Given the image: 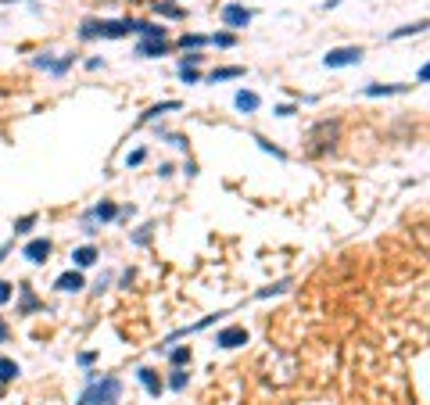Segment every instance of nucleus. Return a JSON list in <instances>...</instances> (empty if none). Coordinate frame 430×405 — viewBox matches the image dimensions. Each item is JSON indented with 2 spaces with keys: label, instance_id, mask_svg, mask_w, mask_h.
<instances>
[{
  "label": "nucleus",
  "instance_id": "4468645a",
  "mask_svg": "<svg viewBox=\"0 0 430 405\" xmlns=\"http://www.w3.org/2000/svg\"><path fill=\"white\" fill-rule=\"evenodd\" d=\"M169 40H140L137 44V58H165L169 54Z\"/></svg>",
  "mask_w": 430,
  "mask_h": 405
},
{
  "label": "nucleus",
  "instance_id": "412c9836",
  "mask_svg": "<svg viewBox=\"0 0 430 405\" xmlns=\"http://www.w3.org/2000/svg\"><path fill=\"white\" fill-rule=\"evenodd\" d=\"M22 377V366L15 359H8V355H0V388H4V384H11V380H18Z\"/></svg>",
  "mask_w": 430,
  "mask_h": 405
},
{
  "label": "nucleus",
  "instance_id": "20e7f679",
  "mask_svg": "<svg viewBox=\"0 0 430 405\" xmlns=\"http://www.w3.org/2000/svg\"><path fill=\"white\" fill-rule=\"evenodd\" d=\"M366 58L362 47H330L327 54H322V69H348V65H359V61Z\"/></svg>",
  "mask_w": 430,
  "mask_h": 405
},
{
  "label": "nucleus",
  "instance_id": "a211bd4d",
  "mask_svg": "<svg viewBox=\"0 0 430 405\" xmlns=\"http://www.w3.org/2000/svg\"><path fill=\"white\" fill-rule=\"evenodd\" d=\"M180 108H183L180 101H162V104H155V108H147V112L140 115V122H137V126H147V122H155L158 115H165V112H180Z\"/></svg>",
  "mask_w": 430,
  "mask_h": 405
},
{
  "label": "nucleus",
  "instance_id": "bb28decb",
  "mask_svg": "<svg viewBox=\"0 0 430 405\" xmlns=\"http://www.w3.org/2000/svg\"><path fill=\"white\" fill-rule=\"evenodd\" d=\"M208 44L219 47V51H230V47H237V33H212Z\"/></svg>",
  "mask_w": 430,
  "mask_h": 405
},
{
  "label": "nucleus",
  "instance_id": "58836bf2",
  "mask_svg": "<svg viewBox=\"0 0 430 405\" xmlns=\"http://www.w3.org/2000/svg\"><path fill=\"white\" fill-rule=\"evenodd\" d=\"M86 69H90V72H97V69H104V58H86Z\"/></svg>",
  "mask_w": 430,
  "mask_h": 405
},
{
  "label": "nucleus",
  "instance_id": "2f4dec72",
  "mask_svg": "<svg viewBox=\"0 0 430 405\" xmlns=\"http://www.w3.org/2000/svg\"><path fill=\"white\" fill-rule=\"evenodd\" d=\"M255 144H258V147H262V151H266V155H273V158H280V162H284V158H287V151H284V147H276V144H269L266 137H258V133H255Z\"/></svg>",
  "mask_w": 430,
  "mask_h": 405
},
{
  "label": "nucleus",
  "instance_id": "f257e3e1",
  "mask_svg": "<svg viewBox=\"0 0 430 405\" xmlns=\"http://www.w3.org/2000/svg\"><path fill=\"white\" fill-rule=\"evenodd\" d=\"M122 402V380L112 373H86V388L76 405H119Z\"/></svg>",
  "mask_w": 430,
  "mask_h": 405
},
{
  "label": "nucleus",
  "instance_id": "f8f14e48",
  "mask_svg": "<svg viewBox=\"0 0 430 405\" xmlns=\"http://www.w3.org/2000/svg\"><path fill=\"white\" fill-rule=\"evenodd\" d=\"M233 108L241 112V115H255L258 108H262V97H258L255 90H237V97H233Z\"/></svg>",
  "mask_w": 430,
  "mask_h": 405
},
{
  "label": "nucleus",
  "instance_id": "7c9ffc66",
  "mask_svg": "<svg viewBox=\"0 0 430 405\" xmlns=\"http://www.w3.org/2000/svg\"><path fill=\"white\" fill-rule=\"evenodd\" d=\"M291 291V280H280V284H273V287H266V291H258L255 298L258 302H266V298H276V294H287Z\"/></svg>",
  "mask_w": 430,
  "mask_h": 405
},
{
  "label": "nucleus",
  "instance_id": "0eeeda50",
  "mask_svg": "<svg viewBox=\"0 0 430 405\" xmlns=\"http://www.w3.org/2000/svg\"><path fill=\"white\" fill-rule=\"evenodd\" d=\"M248 341H251V337H248L244 327H223L219 334H215V345L226 348V352H230V348H244Z\"/></svg>",
  "mask_w": 430,
  "mask_h": 405
},
{
  "label": "nucleus",
  "instance_id": "4c0bfd02",
  "mask_svg": "<svg viewBox=\"0 0 430 405\" xmlns=\"http://www.w3.org/2000/svg\"><path fill=\"white\" fill-rule=\"evenodd\" d=\"M94 362H97V352H83L79 355V366H94Z\"/></svg>",
  "mask_w": 430,
  "mask_h": 405
},
{
  "label": "nucleus",
  "instance_id": "1a4fd4ad",
  "mask_svg": "<svg viewBox=\"0 0 430 405\" xmlns=\"http://www.w3.org/2000/svg\"><path fill=\"white\" fill-rule=\"evenodd\" d=\"M137 380L144 384V391H147L150 398H162V391H165V380L158 377V370H150V366H140V370H137Z\"/></svg>",
  "mask_w": 430,
  "mask_h": 405
},
{
  "label": "nucleus",
  "instance_id": "aec40b11",
  "mask_svg": "<svg viewBox=\"0 0 430 405\" xmlns=\"http://www.w3.org/2000/svg\"><path fill=\"white\" fill-rule=\"evenodd\" d=\"M165 352H169V366H190V359H194L190 345H169Z\"/></svg>",
  "mask_w": 430,
  "mask_h": 405
},
{
  "label": "nucleus",
  "instance_id": "f03ea898",
  "mask_svg": "<svg viewBox=\"0 0 430 405\" xmlns=\"http://www.w3.org/2000/svg\"><path fill=\"white\" fill-rule=\"evenodd\" d=\"M337 140H341V122L337 119H322V122H316L312 126V133H309V155H330L334 147H337Z\"/></svg>",
  "mask_w": 430,
  "mask_h": 405
},
{
  "label": "nucleus",
  "instance_id": "ea45409f",
  "mask_svg": "<svg viewBox=\"0 0 430 405\" xmlns=\"http://www.w3.org/2000/svg\"><path fill=\"white\" fill-rule=\"evenodd\" d=\"M416 79H420V83H427V79H430V65H420V72H416Z\"/></svg>",
  "mask_w": 430,
  "mask_h": 405
},
{
  "label": "nucleus",
  "instance_id": "39448f33",
  "mask_svg": "<svg viewBox=\"0 0 430 405\" xmlns=\"http://www.w3.org/2000/svg\"><path fill=\"white\" fill-rule=\"evenodd\" d=\"M219 18H223V26H226L230 33H241V29H248V26H251L255 11H251V8H244V4H223Z\"/></svg>",
  "mask_w": 430,
  "mask_h": 405
},
{
  "label": "nucleus",
  "instance_id": "473e14b6",
  "mask_svg": "<svg viewBox=\"0 0 430 405\" xmlns=\"http://www.w3.org/2000/svg\"><path fill=\"white\" fill-rule=\"evenodd\" d=\"M158 137L165 140V144H172V147H176V151H187V137H180V133H169V130H158Z\"/></svg>",
  "mask_w": 430,
  "mask_h": 405
},
{
  "label": "nucleus",
  "instance_id": "393cba45",
  "mask_svg": "<svg viewBox=\"0 0 430 405\" xmlns=\"http://www.w3.org/2000/svg\"><path fill=\"white\" fill-rule=\"evenodd\" d=\"M187 384H190L187 366H172V373H169V388H172V391H187Z\"/></svg>",
  "mask_w": 430,
  "mask_h": 405
},
{
  "label": "nucleus",
  "instance_id": "f704fd0d",
  "mask_svg": "<svg viewBox=\"0 0 430 405\" xmlns=\"http://www.w3.org/2000/svg\"><path fill=\"white\" fill-rule=\"evenodd\" d=\"M11 298H15V287H11L8 280H0V305H8Z\"/></svg>",
  "mask_w": 430,
  "mask_h": 405
},
{
  "label": "nucleus",
  "instance_id": "dca6fc26",
  "mask_svg": "<svg viewBox=\"0 0 430 405\" xmlns=\"http://www.w3.org/2000/svg\"><path fill=\"white\" fill-rule=\"evenodd\" d=\"M97 259H101V251H97L94 244H83V248L72 251V266H76V269H90Z\"/></svg>",
  "mask_w": 430,
  "mask_h": 405
},
{
  "label": "nucleus",
  "instance_id": "6ab92c4d",
  "mask_svg": "<svg viewBox=\"0 0 430 405\" xmlns=\"http://www.w3.org/2000/svg\"><path fill=\"white\" fill-rule=\"evenodd\" d=\"M133 33H137L140 40H165V29H162V22H147V18H144V22L137 18Z\"/></svg>",
  "mask_w": 430,
  "mask_h": 405
},
{
  "label": "nucleus",
  "instance_id": "9d476101",
  "mask_svg": "<svg viewBox=\"0 0 430 405\" xmlns=\"http://www.w3.org/2000/svg\"><path fill=\"white\" fill-rule=\"evenodd\" d=\"M83 287H86L83 269H69V273H61L58 280H54V291H61V294H79Z\"/></svg>",
  "mask_w": 430,
  "mask_h": 405
},
{
  "label": "nucleus",
  "instance_id": "72a5a7b5",
  "mask_svg": "<svg viewBox=\"0 0 430 405\" xmlns=\"http://www.w3.org/2000/svg\"><path fill=\"white\" fill-rule=\"evenodd\" d=\"M144 162H147V147H137V151L126 155V169H137V165H144Z\"/></svg>",
  "mask_w": 430,
  "mask_h": 405
},
{
  "label": "nucleus",
  "instance_id": "ddd939ff",
  "mask_svg": "<svg viewBox=\"0 0 430 405\" xmlns=\"http://www.w3.org/2000/svg\"><path fill=\"white\" fill-rule=\"evenodd\" d=\"M18 298H22V302H18V316H33V312L43 309V302L36 298V291H33L29 284H22V287H18Z\"/></svg>",
  "mask_w": 430,
  "mask_h": 405
},
{
  "label": "nucleus",
  "instance_id": "e433bc0d",
  "mask_svg": "<svg viewBox=\"0 0 430 405\" xmlns=\"http://www.w3.org/2000/svg\"><path fill=\"white\" fill-rule=\"evenodd\" d=\"M183 54H187V58H180V61H183V65H194V69H198L201 61H205V58H201L198 51H183Z\"/></svg>",
  "mask_w": 430,
  "mask_h": 405
},
{
  "label": "nucleus",
  "instance_id": "423d86ee",
  "mask_svg": "<svg viewBox=\"0 0 430 405\" xmlns=\"http://www.w3.org/2000/svg\"><path fill=\"white\" fill-rule=\"evenodd\" d=\"M51 251H54V244L47 237H36V241H29L26 248H22V259L33 262V266H43V262L51 259Z\"/></svg>",
  "mask_w": 430,
  "mask_h": 405
},
{
  "label": "nucleus",
  "instance_id": "c9c22d12",
  "mask_svg": "<svg viewBox=\"0 0 430 405\" xmlns=\"http://www.w3.org/2000/svg\"><path fill=\"white\" fill-rule=\"evenodd\" d=\"M273 115H280V119H291V115H298V108H294V104H276V108H273Z\"/></svg>",
  "mask_w": 430,
  "mask_h": 405
},
{
  "label": "nucleus",
  "instance_id": "cd10ccee",
  "mask_svg": "<svg viewBox=\"0 0 430 405\" xmlns=\"http://www.w3.org/2000/svg\"><path fill=\"white\" fill-rule=\"evenodd\" d=\"M36 223H40V216H36V212H29V216L15 219V233H18V237H26V233H33V230H36Z\"/></svg>",
  "mask_w": 430,
  "mask_h": 405
},
{
  "label": "nucleus",
  "instance_id": "a19ab883",
  "mask_svg": "<svg viewBox=\"0 0 430 405\" xmlns=\"http://www.w3.org/2000/svg\"><path fill=\"white\" fill-rule=\"evenodd\" d=\"M11 251H15V244H0V262H4V259H8Z\"/></svg>",
  "mask_w": 430,
  "mask_h": 405
},
{
  "label": "nucleus",
  "instance_id": "6e6552de",
  "mask_svg": "<svg viewBox=\"0 0 430 405\" xmlns=\"http://www.w3.org/2000/svg\"><path fill=\"white\" fill-rule=\"evenodd\" d=\"M133 26H137V18H104L101 40H122V36L133 33Z\"/></svg>",
  "mask_w": 430,
  "mask_h": 405
},
{
  "label": "nucleus",
  "instance_id": "b1692460",
  "mask_svg": "<svg viewBox=\"0 0 430 405\" xmlns=\"http://www.w3.org/2000/svg\"><path fill=\"white\" fill-rule=\"evenodd\" d=\"M72 69H76V54H61L58 61H51L47 72H51V76H69Z\"/></svg>",
  "mask_w": 430,
  "mask_h": 405
},
{
  "label": "nucleus",
  "instance_id": "c756f323",
  "mask_svg": "<svg viewBox=\"0 0 430 405\" xmlns=\"http://www.w3.org/2000/svg\"><path fill=\"white\" fill-rule=\"evenodd\" d=\"M176 76H180V79L187 83V87H194V83H201V72L194 69V65H183V61L176 65Z\"/></svg>",
  "mask_w": 430,
  "mask_h": 405
},
{
  "label": "nucleus",
  "instance_id": "f3484780",
  "mask_svg": "<svg viewBox=\"0 0 430 405\" xmlns=\"http://www.w3.org/2000/svg\"><path fill=\"white\" fill-rule=\"evenodd\" d=\"M244 76H248L244 65H230V69H212L208 72V83L215 87V83H230V79H244Z\"/></svg>",
  "mask_w": 430,
  "mask_h": 405
},
{
  "label": "nucleus",
  "instance_id": "9b49d317",
  "mask_svg": "<svg viewBox=\"0 0 430 405\" xmlns=\"http://www.w3.org/2000/svg\"><path fill=\"white\" fill-rule=\"evenodd\" d=\"M413 87H405V83H370V87H362L366 97H398V94H409Z\"/></svg>",
  "mask_w": 430,
  "mask_h": 405
},
{
  "label": "nucleus",
  "instance_id": "7ed1b4c3",
  "mask_svg": "<svg viewBox=\"0 0 430 405\" xmlns=\"http://www.w3.org/2000/svg\"><path fill=\"white\" fill-rule=\"evenodd\" d=\"M115 219H119V205H115V201H97L94 208H86V212H83L79 230L94 237V233H97L104 223H115Z\"/></svg>",
  "mask_w": 430,
  "mask_h": 405
},
{
  "label": "nucleus",
  "instance_id": "2eb2a0df",
  "mask_svg": "<svg viewBox=\"0 0 430 405\" xmlns=\"http://www.w3.org/2000/svg\"><path fill=\"white\" fill-rule=\"evenodd\" d=\"M155 15L169 18V22H183V18H187V11L176 4V0H155Z\"/></svg>",
  "mask_w": 430,
  "mask_h": 405
},
{
  "label": "nucleus",
  "instance_id": "5701e85b",
  "mask_svg": "<svg viewBox=\"0 0 430 405\" xmlns=\"http://www.w3.org/2000/svg\"><path fill=\"white\" fill-rule=\"evenodd\" d=\"M201 47H208V36H201V33H183L180 36V51H201Z\"/></svg>",
  "mask_w": 430,
  "mask_h": 405
},
{
  "label": "nucleus",
  "instance_id": "a878e982",
  "mask_svg": "<svg viewBox=\"0 0 430 405\" xmlns=\"http://www.w3.org/2000/svg\"><path fill=\"white\" fill-rule=\"evenodd\" d=\"M420 33H427V18H420V22H413V26H402V29H395L387 40H405V36H420Z\"/></svg>",
  "mask_w": 430,
  "mask_h": 405
},
{
  "label": "nucleus",
  "instance_id": "4be33fe9",
  "mask_svg": "<svg viewBox=\"0 0 430 405\" xmlns=\"http://www.w3.org/2000/svg\"><path fill=\"white\" fill-rule=\"evenodd\" d=\"M101 33H104V18H86V22L79 26V40H101Z\"/></svg>",
  "mask_w": 430,
  "mask_h": 405
},
{
  "label": "nucleus",
  "instance_id": "37998d69",
  "mask_svg": "<svg viewBox=\"0 0 430 405\" xmlns=\"http://www.w3.org/2000/svg\"><path fill=\"white\" fill-rule=\"evenodd\" d=\"M0 4H15V0H0Z\"/></svg>",
  "mask_w": 430,
  "mask_h": 405
},
{
  "label": "nucleus",
  "instance_id": "c85d7f7f",
  "mask_svg": "<svg viewBox=\"0 0 430 405\" xmlns=\"http://www.w3.org/2000/svg\"><path fill=\"white\" fill-rule=\"evenodd\" d=\"M150 237H155V223H144V226L133 233V237H129V241H133L137 248H147V244H150Z\"/></svg>",
  "mask_w": 430,
  "mask_h": 405
},
{
  "label": "nucleus",
  "instance_id": "79ce46f5",
  "mask_svg": "<svg viewBox=\"0 0 430 405\" xmlns=\"http://www.w3.org/2000/svg\"><path fill=\"white\" fill-rule=\"evenodd\" d=\"M8 334H11V330H8V323H4V319H0V345H4V341H8Z\"/></svg>",
  "mask_w": 430,
  "mask_h": 405
}]
</instances>
